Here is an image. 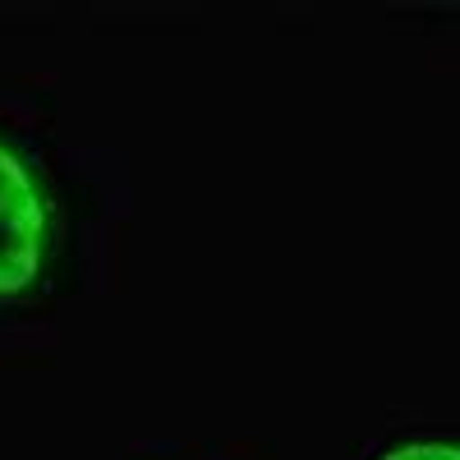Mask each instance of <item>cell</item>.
<instances>
[{
    "label": "cell",
    "mask_w": 460,
    "mask_h": 460,
    "mask_svg": "<svg viewBox=\"0 0 460 460\" xmlns=\"http://www.w3.org/2000/svg\"><path fill=\"white\" fill-rule=\"evenodd\" d=\"M51 203L32 166L0 138V299L23 295L47 258Z\"/></svg>",
    "instance_id": "obj_1"
},
{
    "label": "cell",
    "mask_w": 460,
    "mask_h": 460,
    "mask_svg": "<svg viewBox=\"0 0 460 460\" xmlns=\"http://www.w3.org/2000/svg\"><path fill=\"white\" fill-rule=\"evenodd\" d=\"M382 460H460V447L456 442H405Z\"/></svg>",
    "instance_id": "obj_2"
}]
</instances>
